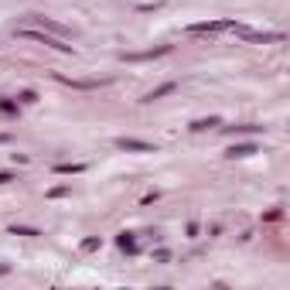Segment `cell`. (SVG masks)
Instances as JSON below:
<instances>
[{"label":"cell","instance_id":"15","mask_svg":"<svg viewBox=\"0 0 290 290\" xmlns=\"http://www.w3.org/2000/svg\"><path fill=\"white\" fill-rule=\"evenodd\" d=\"M62 195H68L65 184H58V188H51V198H62Z\"/></svg>","mask_w":290,"mask_h":290},{"label":"cell","instance_id":"5","mask_svg":"<svg viewBox=\"0 0 290 290\" xmlns=\"http://www.w3.org/2000/svg\"><path fill=\"white\" fill-rule=\"evenodd\" d=\"M178 89V82H164V86H157V89H150L144 96V102H157V99H164V96H171V92Z\"/></svg>","mask_w":290,"mask_h":290},{"label":"cell","instance_id":"18","mask_svg":"<svg viewBox=\"0 0 290 290\" xmlns=\"http://www.w3.org/2000/svg\"><path fill=\"white\" fill-rule=\"evenodd\" d=\"M7 140H11V137H7V134H0V144H7Z\"/></svg>","mask_w":290,"mask_h":290},{"label":"cell","instance_id":"1","mask_svg":"<svg viewBox=\"0 0 290 290\" xmlns=\"http://www.w3.org/2000/svg\"><path fill=\"white\" fill-rule=\"evenodd\" d=\"M17 34L21 38H28V41H38V45H48V48H55V51H65V55H72V45H65V38H58V34L51 31H41V28H17Z\"/></svg>","mask_w":290,"mask_h":290},{"label":"cell","instance_id":"7","mask_svg":"<svg viewBox=\"0 0 290 290\" xmlns=\"http://www.w3.org/2000/svg\"><path fill=\"white\" fill-rule=\"evenodd\" d=\"M253 154H259L256 144H232V147H229V157H232V161H235V157H253Z\"/></svg>","mask_w":290,"mask_h":290},{"label":"cell","instance_id":"16","mask_svg":"<svg viewBox=\"0 0 290 290\" xmlns=\"http://www.w3.org/2000/svg\"><path fill=\"white\" fill-rule=\"evenodd\" d=\"M17 99H21V102H34V99H38V96H34L31 89H28V92H21V96H17Z\"/></svg>","mask_w":290,"mask_h":290},{"label":"cell","instance_id":"12","mask_svg":"<svg viewBox=\"0 0 290 290\" xmlns=\"http://www.w3.org/2000/svg\"><path fill=\"white\" fill-rule=\"evenodd\" d=\"M58 174H78V171H82V164H58Z\"/></svg>","mask_w":290,"mask_h":290},{"label":"cell","instance_id":"4","mask_svg":"<svg viewBox=\"0 0 290 290\" xmlns=\"http://www.w3.org/2000/svg\"><path fill=\"white\" fill-rule=\"evenodd\" d=\"M235 21H201V24H191L195 34H215V31H232Z\"/></svg>","mask_w":290,"mask_h":290},{"label":"cell","instance_id":"8","mask_svg":"<svg viewBox=\"0 0 290 290\" xmlns=\"http://www.w3.org/2000/svg\"><path fill=\"white\" fill-rule=\"evenodd\" d=\"M116 246H120L123 253H137V239H134V232H120V235H116Z\"/></svg>","mask_w":290,"mask_h":290},{"label":"cell","instance_id":"3","mask_svg":"<svg viewBox=\"0 0 290 290\" xmlns=\"http://www.w3.org/2000/svg\"><path fill=\"white\" fill-rule=\"evenodd\" d=\"M28 28H41V31H51V34H58V38H68V34H72L68 28L48 21V17H41V14H28Z\"/></svg>","mask_w":290,"mask_h":290},{"label":"cell","instance_id":"10","mask_svg":"<svg viewBox=\"0 0 290 290\" xmlns=\"http://www.w3.org/2000/svg\"><path fill=\"white\" fill-rule=\"evenodd\" d=\"M14 235H28V239H38L41 235V229H31V225H11Z\"/></svg>","mask_w":290,"mask_h":290},{"label":"cell","instance_id":"13","mask_svg":"<svg viewBox=\"0 0 290 290\" xmlns=\"http://www.w3.org/2000/svg\"><path fill=\"white\" fill-rule=\"evenodd\" d=\"M0 113H7V116L17 113V102H14V99H0Z\"/></svg>","mask_w":290,"mask_h":290},{"label":"cell","instance_id":"9","mask_svg":"<svg viewBox=\"0 0 290 290\" xmlns=\"http://www.w3.org/2000/svg\"><path fill=\"white\" fill-rule=\"evenodd\" d=\"M225 134H259V130H263V126H256V123H239V126H222Z\"/></svg>","mask_w":290,"mask_h":290},{"label":"cell","instance_id":"14","mask_svg":"<svg viewBox=\"0 0 290 290\" xmlns=\"http://www.w3.org/2000/svg\"><path fill=\"white\" fill-rule=\"evenodd\" d=\"M82 249H86V253H92V249H99V239H86V243H82Z\"/></svg>","mask_w":290,"mask_h":290},{"label":"cell","instance_id":"17","mask_svg":"<svg viewBox=\"0 0 290 290\" xmlns=\"http://www.w3.org/2000/svg\"><path fill=\"white\" fill-rule=\"evenodd\" d=\"M7 181H17V178H14L11 171H0V184H7Z\"/></svg>","mask_w":290,"mask_h":290},{"label":"cell","instance_id":"11","mask_svg":"<svg viewBox=\"0 0 290 290\" xmlns=\"http://www.w3.org/2000/svg\"><path fill=\"white\" fill-rule=\"evenodd\" d=\"M208 126H219V116H208V120H195L191 130H208Z\"/></svg>","mask_w":290,"mask_h":290},{"label":"cell","instance_id":"2","mask_svg":"<svg viewBox=\"0 0 290 290\" xmlns=\"http://www.w3.org/2000/svg\"><path fill=\"white\" fill-rule=\"evenodd\" d=\"M116 150H126V154H157L154 144L137 140V137H120V140H116Z\"/></svg>","mask_w":290,"mask_h":290},{"label":"cell","instance_id":"6","mask_svg":"<svg viewBox=\"0 0 290 290\" xmlns=\"http://www.w3.org/2000/svg\"><path fill=\"white\" fill-rule=\"evenodd\" d=\"M171 45H161V48H150V51H134V55H126V62H144V58H161L168 55Z\"/></svg>","mask_w":290,"mask_h":290}]
</instances>
